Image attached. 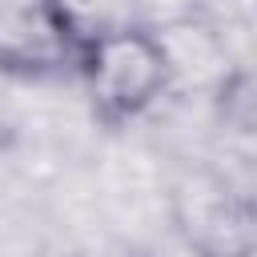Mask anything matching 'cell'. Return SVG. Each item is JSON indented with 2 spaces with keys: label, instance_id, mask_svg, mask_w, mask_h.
Instances as JSON below:
<instances>
[{
  "label": "cell",
  "instance_id": "6da1fadb",
  "mask_svg": "<svg viewBox=\"0 0 257 257\" xmlns=\"http://www.w3.org/2000/svg\"><path fill=\"white\" fill-rule=\"evenodd\" d=\"M72 76L84 88L92 120L104 128H124L157 108L173 88L177 56L169 36L153 24H100L84 32Z\"/></svg>",
  "mask_w": 257,
  "mask_h": 257
},
{
  "label": "cell",
  "instance_id": "7a4b0ae2",
  "mask_svg": "<svg viewBox=\"0 0 257 257\" xmlns=\"http://www.w3.org/2000/svg\"><path fill=\"white\" fill-rule=\"evenodd\" d=\"M169 217L177 241L193 257H253L257 253V205L253 193L213 165L185 169L169 193Z\"/></svg>",
  "mask_w": 257,
  "mask_h": 257
},
{
  "label": "cell",
  "instance_id": "3957f363",
  "mask_svg": "<svg viewBox=\"0 0 257 257\" xmlns=\"http://www.w3.org/2000/svg\"><path fill=\"white\" fill-rule=\"evenodd\" d=\"M84 32L68 0H0V76L24 84L72 76Z\"/></svg>",
  "mask_w": 257,
  "mask_h": 257
},
{
  "label": "cell",
  "instance_id": "277c9868",
  "mask_svg": "<svg viewBox=\"0 0 257 257\" xmlns=\"http://www.w3.org/2000/svg\"><path fill=\"white\" fill-rule=\"evenodd\" d=\"M124 257H141V253H124Z\"/></svg>",
  "mask_w": 257,
  "mask_h": 257
}]
</instances>
